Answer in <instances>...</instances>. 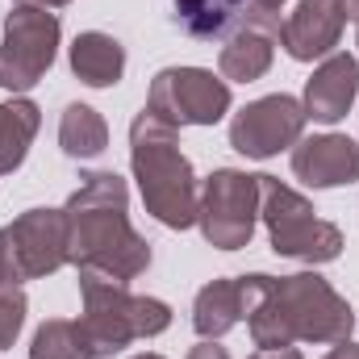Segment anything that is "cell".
I'll list each match as a JSON object with an SVG mask.
<instances>
[{
    "mask_svg": "<svg viewBox=\"0 0 359 359\" xmlns=\"http://www.w3.org/2000/svg\"><path fill=\"white\" fill-rule=\"evenodd\" d=\"M238 292L247 330L259 351L297 343H339L351 339L355 330L347 297H339L334 284L322 280L318 271H292V276L251 271L238 276Z\"/></svg>",
    "mask_w": 359,
    "mask_h": 359,
    "instance_id": "6da1fadb",
    "label": "cell"
},
{
    "mask_svg": "<svg viewBox=\"0 0 359 359\" xmlns=\"http://www.w3.org/2000/svg\"><path fill=\"white\" fill-rule=\"evenodd\" d=\"M72 230V264L121 276L126 284L151 268V243L130 226V188L117 172H88L63 205Z\"/></svg>",
    "mask_w": 359,
    "mask_h": 359,
    "instance_id": "7a4b0ae2",
    "label": "cell"
},
{
    "mask_svg": "<svg viewBox=\"0 0 359 359\" xmlns=\"http://www.w3.org/2000/svg\"><path fill=\"white\" fill-rule=\"evenodd\" d=\"M130 172L138 180L142 205L155 222H163L168 230L196 226V213H201L196 172L180 151L176 126H168L151 109H142L130 121Z\"/></svg>",
    "mask_w": 359,
    "mask_h": 359,
    "instance_id": "3957f363",
    "label": "cell"
},
{
    "mask_svg": "<svg viewBox=\"0 0 359 359\" xmlns=\"http://www.w3.org/2000/svg\"><path fill=\"white\" fill-rule=\"evenodd\" d=\"M259 222L268 226V243L276 255L301 264H334L343 255V230L322 222L318 209L276 176H259Z\"/></svg>",
    "mask_w": 359,
    "mask_h": 359,
    "instance_id": "277c9868",
    "label": "cell"
},
{
    "mask_svg": "<svg viewBox=\"0 0 359 359\" xmlns=\"http://www.w3.org/2000/svg\"><path fill=\"white\" fill-rule=\"evenodd\" d=\"M72 264V230L63 209H25L0 226V284H25Z\"/></svg>",
    "mask_w": 359,
    "mask_h": 359,
    "instance_id": "5b68a950",
    "label": "cell"
},
{
    "mask_svg": "<svg viewBox=\"0 0 359 359\" xmlns=\"http://www.w3.org/2000/svg\"><path fill=\"white\" fill-rule=\"evenodd\" d=\"M59 13L55 8H34V4H13L4 17V42H0V88L8 96L29 92L59 55Z\"/></svg>",
    "mask_w": 359,
    "mask_h": 359,
    "instance_id": "8992f818",
    "label": "cell"
},
{
    "mask_svg": "<svg viewBox=\"0 0 359 359\" xmlns=\"http://www.w3.org/2000/svg\"><path fill=\"white\" fill-rule=\"evenodd\" d=\"M259 222V176L238 168H217L201 184V238L217 251H243L255 238Z\"/></svg>",
    "mask_w": 359,
    "mask_h": 359,
    "instance_id": "52a82bcc",
    "label": "cell"
},
{
    "mask_svg": "<svg viewBox=\"0 0 359 359\" xmlns=\"http://www.w3.org/2000/svg\"><path fill=\"white\" fill-rule=\"evenodd\" d=\"M80 280V301H84V313H80V334L88 343L92 359H113L121 355L138 330H134V292L121 276L100 268H76Z\"/></svg>",
    "mask_w": 359,
    "mask_h": 359,
    "instance_id": "ba28073f",
    "label": "cell"
},
{
    "mask_svg": "<svg viewBox=\"0 0 359 359\" xmlns=\"http://www.w3.org/2000/svg\"><path fill=\"white\" fill-rule=\"evenodd\" d=\"M230 104H234L230 84L209 67H163L151 80L142 109L184 130V126H217L230 113Z\"/></svg>",
    "mask_w": 359,
    "mask_h": 359,
    "instance_id": "9c48e42d",
    "label": "cell"
},
{
    "mask_svg": "<svg viewBox=\"0 0 359 359\" xmlns=\"http://www.w3.org/2000/svg\"><path fill=\"white\" fill-rule=\"evenodd\" d=\"M305 104L288 92H271L243 104L230 121V147L247 159H271L305 138Z\"/></svg>",
    "mask_w": 359,
    "mask_h": 359,
    "instance_id": "30bf717a",
    "label": "cell"
},
{
    "mask_svg": "<svg viewBox=\"0 0 359 359\" xmlns=\"http://www.w3.org/2000/svg\"><path fill=\"white\" fill-rule=\"evenodd\" d=\"M280 13L264 8H247V17L226 34L222 50H217V76L226 84H255L271 72L276 59V42H280Z\"/></svg>",
    "mask_w": 359,
    "mask_h": 359,
    "instance_id": "8fae6325",
    "label": "cell"
},
{
    "mask_svg": "<svg viewBox=\"0 0 359 359\" xmlns=\"http://www.w3.org/2000/svg\"><path fill=\"white\" fill-rule=\"evenodd\" d=\"M343 25H347L343 0H297V8L284 17L280 46L288 50V59L313 63V59L334 55V46L343 38Z\"/></svg>",
    "mask_w": 359,
    "mask_h": 359,
    "instance_id": "7c38bea8",
    "label": "cell"
},
{
    "mask_svg": "<svg viewBox=\"0 0 359 359\" xmlns=\"http://www.w3.org/2000/svg\"><path fill=\"white\" fill-rule=\"evenodd\" d=\"M355 96H359V59L347 55V50H334V55H326V59L313 67V76L305 80L301 104H305V117H309V121L334 126V121H343V117L351 113Z\"/></svg>",
    "mask_w": 359,
    "mask_h": 359,
    "instance_id": "4fadbf2b",
    "label": "cell"
},
{
    "mask_svg": "<svg viewBox=\"0 0 359 359\" xmlns=\"http://www.w3.org/2000/svg\"><path fill=\"white\" fill-rule=\"evenodd\" d=\"M292 176L309 188H343L359 180V142L347 134H313L292 147Z\"/></svg>",
    "mask_w": 359,
    "mask_h": 359,
    "instance_id": "5bb4252c",
    "label": "cell"
},
{
    "mask_svg": "<svg viewBox=\"0 0 359 359\" xmlns=\"http://www.w3.org/2000/svg\"><path fill=\"white\" fill-rule=\"evenodd\" d=\"M67 59H72V76L80 84H88V88H113L126 76V46L113 34H104V29L76 34Z\"/></svg>",
    "mask_w": 359,
    "mask_h": 359,
    "instance_id": "9a60e30c",
    "label": "cell"
},
{
    "mask_svg": "<svg viewBox=\"0 0 359 359\" xmlns=\"http://www.w3.org/2000/svg\"><path fill=\"white\" fill-rule=\"evenodd\" d=\"M243 322V292H238V280H230V276H217V280H209L201 292H196V301H192V330L201 334V339H226L234 326Z\"/></svg>",
    "mask_w": 359,
    "mask_h": 359,
    "instance_id": "2e32d148",
    "label": "cell"
},
{
    "mask_svg": "<svg viewBox=\"0 0 359 359\" xmlns=\"http://www.w3.org/2000/svg\"><path fill=\"white\" fill-rule=\"evenodd\" d=\"M42 130V109L25 96L0 100V176L17 172Z\"/></svg>",
    "mask_w": 359,
    "mask_h": 359,
    "instance_id": "e0dca14e",
    "label": "cell"
},
{
    "mask_svg": "<svg viewBox=\"0 0 359 359\" xmlns=\"http://www.w3.org/2000/svg\"><path fill=\"white\" fill-rule=\"evenodd\" d=\"M247 8L251 0H172V21L188 38L213 42V38H226L247 17Z\"/></svg>",
    "mask_w": 359,
    "mask_h": 359,
    "instance_id": "ac0fdd59",
    "label": "cell"
},
{
    "mask_svg": "<svg viewBox=\"0 0 359 359\" xmlns=\"http://www.w3.org/2000/svg\"><path fill=\"white\" fill-rule=\"evenodd\" d=\"M59 147H63V155L67 159H96V155H104L109 151V126H104V117L92 109V104H67L63 109V117H59Z\"/></svg>",
    "mask_w": 359,
    "mask_h": 359,
    "instance_id": "d6986e66",
    "label": "cell"
},
{
    "mask_svg": "<svg viewBox=\"0 0 359 359\" xmlns=\"http://www.w3.org/2000/svg\"><path fill=\"white\" fill-rule=\"evenodd\" d=\"M29 359H92V351L76 322L46 318L29 339Z\"/></svg>",
    "mask_w": 359,
    "mask_h": 359,
    "instance_id": "ffe728a7",
    "label": "cell"
},
{
    "mask_svg": "<svg viewBox=\"0 0 359 359\" xmlns=\"http://www.w3.org/2000/svg\"><path fill=\"white\" fill-rule=\"evenodd\" d=\"M25 313H29V301H25L21 284H0V351H8L17 343Z\"/></svg>",
    "mask_w": 359,
    "mask_h": 359,
    "instance_id": "44dd1931",
    "label": "cell"
},
{
    "mask_svg": "<svg viewBox=\"0 0 359 359\" xmlns=\"http://www.w3.org/2000/svg\"><path fill=\"white\" fill-rule=\"evenodd\" d=\"M172 326V305L159 297H138L134 292V330L138 339H159Z\"/></svg>",
    "mask_w": 359,
    "mask_h": 359,
    "instance_id": "7402d4cb",
    "label": "cell"
},
{
    "mask_svg": "<svg viewBox=\"0 0 359 359\" xmlns=\"http://www.w3.org/2000/svg\"><path fill=\"white\" fill-rule=\"evenodd\" d=\"M184 359H230V351H226V347H217L213 339H201V343H196Z\"/></svg>",
    "mask_w": 359,
    "mask_h": 359,
    "instance_id": "603a6c76",
    "label": "cell"
},
{
    "mask_svg": "<svg viewBox=\"0 0 359 359\" xmlns=\"http://www.w3.org/2000/svg\"><path fill=\"white\" fill-rule=\"evenodd\" d=\"M326 359H359V343H351V339H339V343H330Z\"/></svg>",
    "mask_w": 359,
    "mask_h": 359,
    "instance_id": "cb8c5ba5",
    "label": "cell"
},
{
    "mask_svg": "<svg viewBox=\"0 0 359 359\" xmlns=\"http://www.w3.org/2000/svg\"><path fill=\"white\" fill-rule=\"evenodd\" d=\"M251 359H305L297 347H276V351H255Z\"/></svg>",
    "mask_w": 359,
    "mask_h": 359,
    "instance_id": "d4e9b609",
    "label": "cell"
},
{
    "mask_svg": "<svg viewBox=\"0 0 359 359\" xmlns=\"http://www.w3.org/2000/svg\"><path fill=\"white\" fill-rule=\"evenodd\" d=\"M13 4H34V8H67L72 0H13Z\"/></svg>",
    "mask_w": 359,
    "mask_h": 359,
    "instance_id": "484cf974",
    "label": "cell"
},
{
    "mask_svg": "<svg viewBox=\"0 0 359 359\" xmlns=\"http://www.w3.org/2000/svg\"><path fill=\"white\" fill-rule=\"evenodd\" d=\"M251 8H264V13H280L284 0H251Z\"/></svg>",
    "mask_w": 359,
    "mask_h": 359,
    "instance_id": "4316f807",
    "label": "cell"
},
{
    "mask_svg": "<svg viewBox=\"0 0 359 359\" xmlns=\"http://www.w3.org/2000/svg\"><path fill=\"white\" fill-rule=\"evenodd\" d=\"M343 13H347V17L359 25V0H343Z\"/></svg>",
    "mask_w": 359,
    "mask_h": 359,
    "instance_id": "83f0119b",
    "label": "cell"
},
{
    "mask_svg": "<svg viewBox=\"0 0 359 359\" xmlns=\"http://www.w3.org/2000/svg\"><path fill=\"white\" fill-rule=\"evenodd\" d=\"M130 359H163L159 351H138V355H130Z\"/></svg>",
    "mask_w": 359,
    "mask_h": 359,
    "instance_id": "f1b7e54d",
    "label": "cell"
}]
</instances>
